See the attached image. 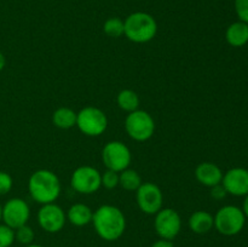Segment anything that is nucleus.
Here are the masks:
<instances>
[{
  "label": "nucleus",
  "mask_w": 248,
  "mask_h": 247,
  "mask_svg": "<svg viewBox=\"0 0 248 247\" xmlns=\"http://www.w3.org/2000/svg\"><path fill=\"white\" fill-rule=\"evenodd\" d=\"M91 223L97 235L104 241H116L126 230L125 215L114 205L99 206L93 212Z\"/></svg>",
  "instance_id": "f257e3e1"
},
{
  "label": "nucleus",
  "mask_w": 248,
  "mask_h": 247,
  "mask_svg": "<svg viewBox=\"0 0 248 247\" xmlns=\"http://www.w3.org/2000/svg\"><path fill=\"white\" fill-rule=\"evenodd\" d=\"M61 182L57 174L51 170H36L28 181V191L31 198L40 205L55 202L61 194Z\"/></svg>",
  "instance_id": "f03ea898"
},
{
  "label": "nucleus",
  "mask_w": 248,
  "mask_h": 247,
  "mask_svg": "<svg viewBox=\"0 0 248 247\" xmlns=\"http://www.w3.org/2000/svg\"><path fill=\"white\" fill-rule=\"evenodd\" d=\"M157 33V23L147 12H133L124 21V35L136 44L152 41Z\"/></svg>",
  "instance_id": "7ed1b4c3"
},
{
  "label": "nucleus",
  "mask_w": 248,
  "mask_h": 247,
  "mask_svg": "<svg viewBox=\"0 0 248 247\" xmlns=\"http://www.w3.org/2000/svg\"><path fill=\"white\" fill-rule=\"evenodd\" d=\"M215 228L224 236H234L242 232L246 224V216L242 208L235 205H225L217 211L215 216Z\"/></svg>",
  "instance_id": "20e7f679"
},
{
  "label": "nucleus",
  "mask_w": 248,
  "mask_h": 247,
  "mask_svg": "<svg viewBox=\"0 0 248 247\" xmlns=\"http://www.w3.org/2000/svg\"><path fill=\"white\" fill-rule=\"evenodd\" d=\"M77 126L81 133L89 137H98L108 127V118L97 107H84L77 113Z\"/></svg>",
  "instance_id": "39448f33"
},
{
  "label": "nucleus",
  "mask_w": 248,
  "mask_h": 247,
  "mask_svg": "<svg viewBox=\"0 0 248 247\" xmlns=\"http://www.w3.org/2000/svg\"><path fill=\"white\" fill-rule=\"evenodd\" d=\"M125 130L131 139L136 142H145L154 135L155 121L148 111L137 109L126 116Z\"/></svg>",
  "instance_id": "423d86ee"
},
{
  "label": "nucleus",
  "mask_w": 248,
  "mask_h": 247,
  "mask_svg": "<svg viewBox=\"0 0 248 247\" xmlns=\"http://www.w3.org/2000/svg\"><path fill=\"white\" fill-rule=\"evenodd\" d=\"M131 160L130 148L120 140H110L102 149V161L107 170L121 172L128 169Z\"/></svg>",
  "instance_id": "0eeeda50"
},
{
  "label": "nucleus",
  "mask_w": 248,
  "mask_h": 247,
  "mask_svg": "<svg viewBox=\"0 0 248 247\" xmlns=\"http://www.w3.org/2000/svg\"><path fill=\"white\" fill-rule=\"evenodd\" d=\"M70 185L77 193L90 195L101 188V172L93 166L84 165L73 171L70 177Z\"/></svg>",
  "instance_id": "6e6552de"
},
{
  "label": "nucleus",
  "mask_w": 248,
  "mask_h": 247,
  "mask_svg": "<svg viewBox=\"0 0 248 247\" xmlns=\"http://www.w3.org/2000/svg\"><path fill=\"white\" fill-rule=\"evenodd\" d=\"M136 200L140 210L145 215H156L164 205V194L157 184L143 182L136 190Z\"/></svg>",
  "instance_id": "1a4fd4ad"
},
{
  "label": "nucleus",
  "mask_w": 248,
  "mask_h": 247,
  "mask_svg": "<svg viewBox=\"0 0 248 247\" xmlns=\"http://www.w3.org/2000/svg\"><path fill=\"white\" fill-rule=\"evenodd\" d=\"M154 216V228L160 239H166L172 241L181 232L182 218L176 210L170 207H162Z\"/></svg>",
  "instance_id": "9d476101"
},
{
  "label": "nucleus",
  "mask_w": 248,
  "mask_h": 247,
  "mask_svg": "<svg viewBox=\"0 0 248 247\" xmlns=\"http://www.w3.org/2000/svg\"><path fill=\"white\" fill-rule=\"evenodd\" d=\"M29 218H31V208L23 199L12 198L2 206L1 220L11 229L16 230L17 228L27 224Z\"/></svg>",
  "instance_id": "9b49d317"
},
{
  "label": "nucleus",
  "mask_w": 248,
  "mask_h": 247,
  "mask_svg": "<svg viewBox=\"0 0 248 247\" xmlns=\"http://www.w3.org/2000/svg\"><path fill=\"white\" fill-rule=\"evenodd\" d=\"M67 216L64 210L56 202L41 205L38 211V223L43 230L50 234L61 232L64 228Z\"/></svg>",
  "instance_id": "f8f14e48"
},
{
  "label": "nucleus",
  "mask_w": 248,
  "mask_h": 247,
  "mask_svg": "<svg viewBox=\"0 0 248 247\" xmlns=\"http://www.w3.org/2000/svg\"><path fill=\"white\" fill-rule=\"evenodd\" d=\"M222 185L228 194L237 198L248 195V170L244 167H232L223 173Z\"/></svg>",
  "instance_id": "ddd939ff"
},
{
  "label": "nucleus",
  "mask_w": 248,
  "mask_h": 247,
  "mask_svg": "<svg viewBox=\"0 0 248 247\" xmlns=\"http://www.w3.org/2000/svg\"><path fill=\"white\" fill-rule=\"evenodd\" d=\"M195 178L202 185L212 188V186L222 183L223 171L218 165L213 164V162H201L195 169Z\"/></svg>",
  "instance_id": "4468645a"
},
{
  "label": "nucleus",
  "mask_w": 248,
  "mask_h": 247,
  "mask_svg": "<svg viewBox=\"0 0 248 247\" xmlns=\"http://www.w3.org/2000/svg\"><path fill=\"white\" fill-rule=\"evenodd\" d=\"M188 225L189 229L195 232V234H207L208 232L212 230V228H215V219H213V216L210 212L199 210L191 213L188 219Z\"/></svg>",
  "instance_id": "2eb2a0df"
},
{
  "label": "nucleus",
  "mask_w": 248,
  "mask_h": 247,
  "mask_svg": "<svg viewBox=\"0 0 248 247\" xmlns=\"http://www.w3.org/2000/svg\"><path fill=\"white\" fill-rule=\"evenodd\" d=\"M65 216H67V220L70 224L75 225V227H85V225L90 224L92 222L93 211L91 210L90 206L81 202H78L73 203L68 208Z\"/></svg>",
  "instance_id": "dca6fc26"
},
{
  "label": "nucleus",
  "mask_w": 248,
  "mask_h": 247,
  "mask_svg": "<svg viewBox=\"0 0 248 247\" xmlns=\"http://www.w3.org/2000/svg\"><path fill=\"white\" fill-rule=\"evenodd\" d=\"M225 40L232 47H242L248 43V23L234 22L225 31Z\"/></svg>",
  "instance_id": "f3484780"
},
{
  "label": "nucleus",
  "mask_w": 248,
  "mask_h": 247,
  "mask_svg": "<svg viewBox=\"0 0 248 247\" xmlns=\"http://www.w3.org/2000/svg\"><path fill=\"white\" fill-rule=\"evenodd\" d=\"M52 124L61 130H69L77 125V113L72 108L61 107L52 113Z\"/></svg>",
  "instance_id": "a211bd4d"
},
{
  "label": "nucleus",
  "mask_w": 248,
  "mask_h": 247,
  "mask_svg": "<svg viewBox=\"0 0 248 247\" xmlns=\"http://www.w3.org/2000/svg\"><path fill=\"white\" fill-rule=\"evenodd\" d=\"M116 103H118L119 108L123 109L124 111L131 113V111L137 110L140 107V97L133 90H121L116 96Z\"/></svg>",
  "instance_id": "6ab92c4d"
},
{
  "label": "nucleus",
  "mask_w": 248,
  "mask_h": 247,
  "mask_svg": "<svg viewBox=\"0 0 248 247\" xmlns=\"http://www.w3.org/2000/svg\"><path fill=\"white\" fill-rule=\"evenodd\" d=\"M140 174L136 170L126 169L119 172V185L127 191H136L142 184Z\"/></svg>",
  "instance_id": "aec40b11"
},
{
  "label": "nucleus",
  "mask_w": 248,
  "mask_h": 247,
  "mask_svg": "<svg viewBox=\"0 0 248 247\" xmlns=\"http://www.w3.org/2000/svg\"><path fill=\"white\" fill-rule=\"evenodd\" d=\"M104 33L111 38H120L124 35V21L119 17H110L103 24Z\"/></svg>",
  "instance_id": "412c9836"
},
{
  "label": "nucleus",
  "mask_w": 248,
  "mask_h": 247,
  "mask_svg": "<svg viewBox=\"0 0 248 247\" xmlns=\"http://www.w3.org/2000/svg\"><path fill=\"white\" fill-rule=\"evenodd\" d=\"M34 236H35V234H34L33 228L29 227L28 224L22 225L15 230V240L21 245H24V246L33 244Z\"/></svg>",
  "instance_id": "4be33fe9"
},
{
  "label": "nucleus",
  "mask_w": 248,
  "mask_h": 247,
  "mask_svg": "<svg viewBox=\"0 0 248 247\" xmlns=\"http://www.w3.org/2000/svg\"><path fill=\"white\" fill-rule=\"evenodd\" d=\"M101 184L108 190L115 189L119 185V172L106 170L103 173H101Z\"/></svg>",
  "instance_id": "5701e85b"
},
{
  "label": "nucleus",
  "mask_w": 248,
  "mask_h": 247,
  "mask_svg": "<svg viewBox=\"0 0 248 247\" xmlns=\"http://www.w3.org/2000/svg\"><path fill=\"white\" fill-rule=\"evenodd\" d=\"M15 241V230L6 224H0V247H11Z\"/></svg>",
  "instance_id": "b1692460"
},
{
  "label": "nucleus",
  "mask_w": 248,
  "mask_h": 247,
  "mask_svg": "<svg viewBox=\"0 0 248 247\" xmlns=\"http://www.w3.org/2000/svg\"><path fill=\"white\" fill-rule=\"evenodd\" d=\"M234 6L239 21L248 23V0H235Z\"/></svg>",
  "instance_id": "393cba45"
},
{
  "label": "nucleus",
  "mask_w": 248,
  "mask_h": 247,
  "mask_svg": "<svg viewBox=\"0 0 248 247\" xmlns=\"http://www.w3.org/2000/svg\"><path fill=\"white\" fill-rule=\"evenodd\" d=\"M14 185L12 177L7 172L0 171V195H6L10 193Z\"/></svg>",
  "instance_id": "a878e982"
},
{
  "label": "nucleus",
  "mask_w": 248,
  "mask_h": 247,
  "mask_svg": "<svg viewBox=\"0 0 248 247\" xmlns=\"http://www.w3.org/2000/svg\"><path fill=\"white\" fill-rule=\"evenodd\" d=\"M210 195L213 200L220 201V200H223V199H225V196L228 195V193H227V190L224 189V186L222 185V183H220V184H217V185H215L211 188Z\"/></svg>",
  "instance_id": "bb28decb"
},
{
  "label": "nucleus",
  "mask_w": 248,
  "mask_h": 247,
  "mask_svg": "<svg viewBox=\"0 0 248 247\" xmlns=\"http://www.w3.org/2000/svg\"><path fill=\"white\" fill-rule=\"evenodd\" d=\"M152 247H174L173 242L171 240L166 239H160L157 241H155L154 244L152 245Z\"/></svg>",
  "instance_id": "cd10ccee"
},
{
  "label": "nucleus",
  "mask_w": 248,
  "mask_h": 247,
  "mask_svg": "<svg viewBox=\"0 0 248 247\" xmlns=\"http://www.w3.org/2000/svg\"><path fill=\"white\" fill-rule=\"evenodd\" d=\"M242 211H244L245 216L248 219V195L245 196V201H244V205H242Z\"/></svg>",
  "instance_id": "c85d7f7f"
},
{
  "label": "nucleus",
  "mask_w": 248,
  "mask_h": 247,
  "mask_svg": "<svg viewBox=\"0 0 248 247\" xmlns=\"http://www.w3.org/2000/svg\"><path fill=\"white\" fill-rule=\"evenodd\" d=\"M5 64H6V60H5V56L2 55V52L0 51V72H1L2 69H4Z\"/></svg>",
  "instance_id": "c756f323"
},
{
  "label": "nucleus",
  "mask_w": 248,
  "mask_h": 247,
  "mask_svg": "<svg viewBox=\"0 0 248 247\" xmlns=\"http://www.w3.org/2000/svg\"><path fill=\"white\" fill-rule=\"evenodd\" d=\"M26 247H44V246H41V245H35V244H31V245H28V246H26Z\"/></svg>",
  "instance_id": "7c9ffc66"
},
{
  "label": "nucleus",
  "mask_w": 248,
  "mask_h": 247,
  "mask_svg": "<svg viewBox=\"0 0 248 247\" xmlns=\"http://www.w3.org/2000/svg\"><path fill=\"white\" fill-rule=\"evenodd\" d=\"M1 216H2V206L0 205V222H1Z\"/></svg>",
  "instance_id": "2f4dec72"
}]
</instances>
